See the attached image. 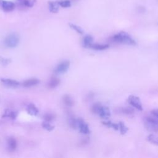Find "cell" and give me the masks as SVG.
I'll return each instance as SVG.
<instances>
[{"label": "cell", "mask_w": 158, "mask_h": 158, "mask_svg": "<svg viewBox=\"0 0 158 158\" xmlns=\"http://www.w3.org/2000/svg\"><path fill=\"white\" fill-rule=\"evenodd\" d=\"M42 127L44 129H45L46 130H47L48 131H51L53 130L54 128V125H52L51 124H50L49 123V122H46V121H44V122H43Z\"/></svg>", "instance_id": "cell-23"}, {"label": "cell", "mask_w": 158, "mask_h": 158, "mask_svg": "<svg viewBox=\"0 0 158 158\" xmlns=\"http://www.w3.org/2000/svg\"><path fill=\"white\" fill-rule=\"evenodd\" d=\"M0 7L5 12H10L15 8V4L10 1L0 0Z\"/></svg>", "instance_id": "cell-8"}, {"label": "cell", "mask_w": 158, "mask_h": 158, "mask_svg": "<svg viewBox=\"0 0 158 158\" xmlns=\"http://www.w3.org/2000/svg\"><path fill=\"white\" fill-rule=\"evenodd\" d=\"M110 41L114 43H123L129 45H135L136 41L133 40L128 33L125 31L119 32L110 38Z\"/></svg>", "instance_id": "cell-1"}, {"label": "cell", "mask_w": 158, "mask_h": 158, "mask_svg": "<svg viewBox=\"0 0 158 158\" xmlns=\"http://www.w3.org/2000/svg\"><path fill=\"white\" fill-rule=\"evenodd\" d=\"M146 139L149 143L158 146V136H157L154 134H150L147 136Z\"/></svg>", "instance_id": "cell-20"}, {"label": "cell", "mask_w": 158, "mask_h": 158, "mask_svg": "<svg viewBox=\"0 0 158 158\" xmlns=\"http://www.w3.org/2000/svg\"><path fill=\"white\" fill-rule=\"evenodd\" d=\"M127 102L128 104H130L133 107L139 110H143V106L141 104V102L140 101V99L139 97L134 96V95H130L127 98Z\"/></svg>", "instance_id": "cell-5"}, {"label": "cell", "mask_w": 158, "mask_h": 158, "mask_svg": "<svg viewBox=\"0 0 158 158\" xmlns=\"http://www.w3.org/2000/svg\"><path fill=\"white\" fill-rule=\"evenodd\" d=\"M93 38L91 35H86L83 39V46L85 48H89V46L93 43Z\"/></svg>", "instance_id": "cell-15"}, {"label": "cell", "mask_w": 158, "mask_h": 158, "mask_svg": "<svg viewBox=\"0 0 158 158\" xmlns=\"http://www.w3.org/2000/svg\"><path fill=\"white\" fill-rule=\"evenodd\" d=\"M39 83H40L39 79L33 78H30L28 80L24 81L23 83H22V85L25 88H29V87L35 86V85H38Z\"/></svg>", "instance_id": "cell-11"}, {"label": "cell", "mask_w": 158, "mask_h": 158, "mask_svg": "<svg viewBox=\"0 0 158 158\" xmlns=\"http://www.w3.org/2000/svg\"><path fill=\"white\" fill-rule=\"evenodd\" d=\"M27 111L30 115H34V116L37 115L39 112L38 108L35 106V105H34L32 103H30L27 106Z\"/></svg>", "instance_id": "cell-12"}, {"label": "cell", "mask_w": 158, "mask_h": 158, "mask_svg": "<svg viewBox=\"0 0 158 158\" xmlns=\"http://www.w3.org/2000/svg\"><path fill=\"white\" fill-rule=\"evenodd\" d=\"M19 3L26 7H31L33 4V1L31 0H18Z\"/></svg>", "instance_id": "cell-24"}, {"label": "cell", "mask_w": 158, "mask_h": 158, "mask_svg": "<svg viewBox=\"0 0 158 158\" xmlns=\"http://www.w3.org/2000/svg\"><path fill=\"white\" fill-rule=\"evenodd\" d=\"M91 110L94 114H98L102 118L106 119L110 116V111L109 109L107 107L102 106L99 103L94 104L91 107Z\"/></svg>", "instance_id": "cell-2"}, {"label": "cell", "mask_w": 158, "mask_h": 158, "mask_svg": "<svg viewBox=\"0 0 158 158\" xmlns=\"http://www.w3.org/2000/svg\"><path fill=\"white\" fill-rule=\"evenodd\" d=\"M17 146V143L16 139L13 137H10L7 139V148L8 150L10 152L14 151Z\"/></svg>", "instance_id": "cell-10"}, {"label": "cell", "mask_w": 158, "mask_h": 158, "mask_svg": "<svg viewBox=\"0 0 158 158\" xmlns=\"http://www.w3.org/2000/svg\"><path fill=\"white\" fill-rule=\"evenodd\" d=\"M102 123L104 125H106V127H107L109 128H112L114 129L115 130H118V129H119L118 123H113V122H112L111 121H109V120L103 121V122H102Z\"/></svg>", "instance_id": "cell-19"}, {"label": "cell", "mask_w": 158, "mask_h": 158, "mask_svg": "<svg viewBox=\"0 0 158 158\" xmlns=\"http://www.w3.org/2000/svg\"><path fill=\"white\" fill-rule=\"evenodd\" d=\"M63 102L64 103L69 107H71L73 106L74 104V101L73 99L68 94H65L63 97Z\"/></svg>", "instance_id": "cell-18"}, {"label": "cell", "mask_w": 158, "mask_h": 158, "mask_svg": "<svg viewBox=\"0 0 158 158\" xmlns=\"http://www.w3.org/2000/svg\"><path fill=\"white\" fill-rule=\"evenodd\" d=\"M109 48V45L108 44H96V43H92L89 46V48L93 49L94 50L98 51H102L105 50Z\"/></svg>", "instance_id": "cell-13"}, {"label": "cell", "mask_w": 158, "mask_h": 158, "mask_svg": "<svg viewBox=\"0 0 158 158\" xmlns=\"http://www.w3.org/2000/svg\"><path fill=\"white\" fill-rule=\"evenodd\" d=\"M59 2H49V10L51 12L53 13H56L57 12L58 10H59Z\"/></svg>", "instance_id": "cell-17"}, {"label": "cell", "mask_w": 158, "mask_h": 158, "mask_svg": "<svg viewBox=\"0 0 158 158\" xmlns=\"http://www.w3.org/2000/svg\"><path fill=\"white\" fill-rule=\"evenodd\" d=\"M43 118H44L45 121L51 122V121L54 120V118H55V115L53 114H51V113H46L44 115Z\"/></svg>", "instance_id": "cell-26"}, {"label": "cell", "mask_w": 158, "mask_h": 158, "mask_svg": "<svg viewBox=\"0 0 158 158\" xmlns=\"http://www.w3.org/2000/svg\"><path fill=\"white\" fill-rule=\"evenodd\" d=\"M144 125L146 128L151 131H158V118L154 116H147L143 118Z\"/></svg>", "instance_id": "cell-3"}, {"label": "cell", "mask_w": 158, "mask_h": 158, "mask_svg": "<svg viewBox=\"0 0 158 158\" xmlns=\"http://www.w3.org/2000/svg\"><path fill=\"white\" fill-rule=\"evenodd\" d=\"M69 123L70 126V127L73 128H76V127H77V119H75L73 117H70L69 119Z\"/></svg>", "instance_id": "cell-25"}, {"label": "cell", "mask_w": 158, "mask_h": 158, "mask_svg": "<svg viewBox=\"0 0 158 158\" xmlns=\"http://www.w3.org/2000/svg\"><path fill=\"white\" fill-rule=\"evenodd\" d=\"M19 41V35L15 33H12L6 37L4 43L6 46L10 48H13L18 45Z\"/></svg>", "instance_id": "cell-4"}, {"label": "cell", "mask_w": 158, "mask_h": 158, "mask_svg": "<svg viewBox=\"0 0 158 158\" xmlns=\"http://www.w3.org/2000/svg\"><path fill=\"white\" fill-rule=\"evenodd\" d=\"M60 84V80L56 77H52V78H51V79L49 80V82H48V87L49 88H56Z\"/></svg>", "instance_id": "cell-14"}, {"label": "cell", "mask_w": 158, "mask_h": 158, "mask_svg": "<svg viewBox=\"0 0 158 158\" xmlns=\"http://www.w3.org/2000/svg\"><path fill=\"white\" fill-rule=\"evenodd\" d=\"M1 81L4 86L9 88H17L20 85L19 81L10 78H1Z\"/></svg>", "instance_id": "cell-9"}, {"label": "cell", "mask_w": 158, "mask_h": 158, "mask_svg": "<svg viewBox=\"0 0 158 158\" xmlns=\"http://www.w3.org/2000/svg\"><path fill=\"white\" fill-rule=\"evenodd\" d=\"M121 113L125 115H131L134 113V110L131 107H123L120 109Z\"/></svg>", "instance_id": "cell-22"}, {"label": "cell", "mask_w": 158, "mask_h": 158, "mask_svg": "<svg viewBox=\"0 0 158 158\" xmlns=\"http://www.w3.org/2000/svg\"><path fill=\"white\" fill-rule=\"evenodd\" d=\"M69 25L72 28H73L75 31H76L79 34H83L84 33L83 29L81 27H78V26H77L75 24H73V23H70Z\"/></svg>", "instance_id": "cell-27"}, {"label": "cell", "mask_w": 158, "mask_h": 158, "mask_svg": "<svg viewBox=\"0 0 158 158\" xmlns=\"http://www.w3.org/2000/svg\"><path fill=\"white\" fill-rule=\"evenodd\" d=\"M118 127H119V131L121 135H125L128 130V127L125 125V123L123 122H119L118 123Z\"/></svg>", "instance_id": "cell-21"}, {"label": "cell", "mask_w": 158, "mask_h": 158, "mask_svg": "<svg viewBox=\"0 0 158 158\" xmlns=\"http://www.w3.org/2000/svg\"><path fill=\"white\" fill-rule=\"evenodd\" d=\"M77 127H78L80 133L85 135L89 134L90 133L89 128L88 124L82 118H77Z\"/></svg>", "instance_id": "cell-7"}, {"label": "cell", "mask_w": 158, "mask_h": 158, "mask_svg": "<svg viewBox=\"0 0 158 158\" xmlns=\"http://www.w3.org/2000/svg\"><path fill=\"white\" fill-rule=\"evenodd\" d=\"M70 62L69 60H64L59 64L54 69V72L56 74H62L65 73L70 67Z\"/></svg>", "instance_id": "cell-6"}, {"label": "cell", "mask_w": 158, "mask_h": 158, "mask_svg": "<svg viewBox=\"0 0 158 158\" xmlns=\"http://www.w3.org/2000/svg\"><path fill=\"white\" fill-rule=\"evenodd\" d=\"M151 114L153 116H154L155 117L157 118H158V109H154L152 110H151Z\"/></svg>", "instance_id": "cell-30"}, {"label": "cell", "mask_w": 158, "mask_h": 158, "mask_svg": "<svg viewBox=\"0 0 158 158\" xmlns=\"http://www.w3.org/2000/svg\"><path fill=\"white\" fill-rule=\"evenodd\" d=\"M10 62V60L7 58L0 57V64L2 65H8Z\"/></svg>", "instance_id": "cell-29"}, {"label": "cell", "mask_w": 158, "mask_h": 158, "mask_svg": "<svg viewBox=\"0 0 158 158\" xmlns=\"http://www.w3.org/2000/svg\"><path fill=\"white\" fill-rule=\"evenodd\" d=\"M59 5L60 6H62V7H69L71 6L70 4V1L69 0H64V1H61L59 2Z\"/></svg>", "instance_id": "cell-28"}, {"label": "cell", "mask_w": 158, "mask_h": 158, "mask_svg": "<svg viewBox=\"0 0 158 158\" xmlns=\"http://www.w3.org/2000/svg\"><path fill=\"white\" fill-rule=\"evenodd\" d=\"M17 114L15 111L10 110H9V109H6L2 117H4V118L8 117V118H10L11 119H15L16 117H17Z\"/></svg>", "instance_id": "cell-16"}]
</instances>
